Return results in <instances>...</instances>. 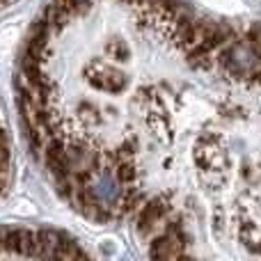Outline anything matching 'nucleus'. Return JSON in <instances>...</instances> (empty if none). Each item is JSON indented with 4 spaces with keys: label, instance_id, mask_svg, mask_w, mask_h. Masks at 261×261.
Returning <instances> with one entry per match:
<instances>
[{
    "label": "nucleus",
    "instance_id": "nucleus-3",
    "mask_svg": "<svg viewBox=\"0 0 261 261\" xmlns=\"http://www.w3.org/2000/svg\"><path fill=\"white\" fill-rule=\"evenodd\" d=\"M9 172H12V149H9L7 128H5L3 113H0V195L5 193V186L9 181Z\"/></svg>",
    "mask_w": 261,
    "mask_h": 261
},
{
    "label": "nucleus",
    "instance_id": "nucleus-4",
    "mask_svg": "<svg viewBox=\"0 0 261 261\" xmlns=\"http://www.w3.org/2000/svg\"><path fill=\"white\" fill-rule=\"evenodd\" d=\"M9 3H14V0H0V7H5V5H9Z\"/></svg>",
    "mask_w": 261,
    "mask_h": 261
},
{
    "label": "nucleus",
    "instance_id": "nucleus-2",
    "mask_svg": "<svg viewBox=\"0 0 261 261\" xmlns=\"http://www.w3.org/2000/svg\"><path fill=\"white\" fill-rule=\"evenodd\" d=\"M85 250L53 229L37 227H0V257H85Z\"/></svg>",
    "mask_w": 261,
    "mask_h": 261
},
{
    "label": "nucleus",
    "instance_id": "nucleus-1",
    "mask_svg": "<svg viewBox=\"0 0 261 261\" xmlns=\"http://www.w3.org/2000/svg\"><path fill=\"white\" fill-rule=\"evenodd\" d=\"M62 199L151 257H261V35L190 0H50L18 64Z\"/></svg>",
    "mask_w": 261,
    "mask_h": 261
}]
</instances>
